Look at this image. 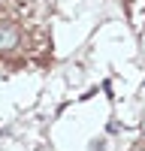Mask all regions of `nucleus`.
Wrapping results in <instances>:
<instances>
[{
	"label": "nucleus",
	"mask_w": 145,
	"mask_h": 151,
	"mask_svg": "<svg viewBox=\"0 0 145 151\" xmlns=\"http://www.w3.org/2000/svg\"><path fill=\"white\" fill-rule=\"evenodd\" d=\"M21 40H24V33L18 24H12V21H0V55H12V52H18L21 48Z\"/></svg>",
	"instance_id": "f257e3e1"
}]
</instances>
